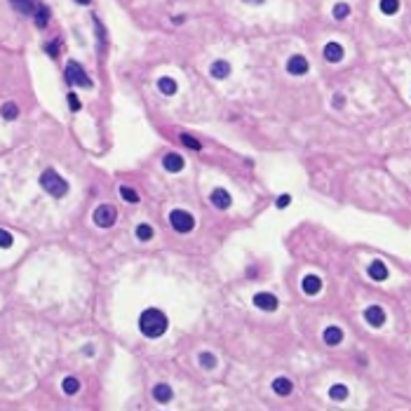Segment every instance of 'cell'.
<instances>
[{"instance_id":"obj_1","label":"cell","mask_w":411,"mask_h":411,"mask_svg":"<svg viewBox=\"0 0 411 411\" xmlns=\"http://www.w3.org/2000/svg\"><path fill=\"white\" fill-rule=\"evenodd\" d=\"M139 327L148 338H158L167 331V317H165V313H160L158 308H148L139 317Z\"/></svg>"},{"instance_id":"obj_2","label":"cell","mask_w":411,"mask_h":411,"mask_svg":"<svg viewBox=\"0 0 411 411\" xmlns=\"http://www.w3.org/2000/svg\"><path fill=\"white\" fill-rule=\"evenodd\" d=\"M40 186L47 190L52 198H63V195L68 193V183H66L54 169H45V172H42Z\"/></svg>"},{"instance_id":"obj_3","label":"cell","mask_w":411,"mask_h":411,"mask_svg":"<svg viewBox=\"0 0 411 411\" xmlns=\"http://www.w3.org/2000/svg\"><path fill=\"white\" fill-rule=\"evenodd\" d=\"M169 223H172V228L179 233H190L193 228H195V219L190 216L188 211L183 209H174L172 214H169Z\"/></svg>"},{"instance_id":"obj_4","label":"cell","mask_w":411,"mask_h":411,"mask_svg":"<svg viewBox=\"0 0 411 411\" xmlns=\"http://www.w3.org/2000/svg\"><path fill=\"white\" fill-rule=\"evenodd\" d=\"M66 80H68V85L92 87V80L87 78V73L80 68V63H78V61H68V66H66Z\"/></svg>"},{"instance_id":"obj_5","label":"cell","mask_w":411,"mask_h":411,"mask_svg":"<svg viewBox=\"0 0 411 411\" xmlns=\"http://www.w3.org/2000/svg\"><path fill=\"white\" fill-rule=\"evenodd\" d=\"M117 219V211L116 207H111V205H99L94 209V223L99 228H111Z\"/></svg>"},{"instance_id":"obj_6","label":"cell","mask_w":411,"mask_h":411,"mask_svg":"<svg viewBox=\"0 0 411 411\" xmlns=\"http://www.w3.org/2000/svg\"><path fill=\"white\" fill-rule=\"evenodd\" d=\"M254 306L265 310V313H273V310H277L280 301H277L273 294H256L254 296Z\"/></svg>"},{"instance_id":"obj_7","label":"cell","mask_w":411,"mask_h":411,"mask_svg":"<svg viewBox=\"0 0 411 411\" xmlns=\"http://www.w3.org/2000/svg\"><path fill=\"white\" fill-rule=\"evenodd\" d=\"M287 71H289L292 75L308 73V59H306V57H301V54H294V57L287 61Z\"/></svg>"},{"instance_id":"obj_8","label":"cell","mask_w":411,"mask_h":411,"mask_svg":"<svg viewBox=\"0 0 411 411\" xmlns=\"http://www.w3.org/2000/svg\"><path fill=\"white\" fill-rule=\"evenodd\" d=\"M364 320L369 322L371 327H381V324L385 322V313H383L381 306H369L364 310Z\"/></svg>"},{"instance_id":"obj_9","label":"cell","mask_w":411,"mask_h":411,"mask_svg":"<svg viewBox=\"0 0 411 411\" xmlns=\"http://www.w3.org/2000/svg\"><path fill=\"white\" fill-rule=\"evenodd\" d=\"M12 7L19 12V14H26V17H33L35 10L40 7L38 0H12Z\"/></svg>"},{"instance_id":"obj_10","label":"cell","mask_w":411,"mask_h":411,"mask_svg":"<svg viewBox=\"0 0 411 411\" xmlns=\"http://www.w3.org/2000/svg\"><path fill=\"white\" fill-rule=\"evenodd\" d=\"M231 195H228V190L223 188H216L214 193H211V205L216 207V209H228L231 207Z\"/></svg>"},{"instance_id":"obj_11","label":"cell","mask_w":411,"mask_h":411,"mask_svg":"<svg viewBox=\"0 0 411 411\" xmlns=\"http://www.w3.org/2000/svg\"><path fill=\"white\" fill-rule=\"evenodd\" d=\"M324 59L329 63H338L343 59V47L338 45V42H327L324 45Z\"/></svg>"},{"instance_id":"obj_12","label":"cell","mask_w":411,"mask_h":411,"mask_svg":"<svg viewBox=\"0 0 411 411\" xmlns=\"http://www.w3.org/2000/svg\"><path fill=\"white\" fill-rule=\"evenodd\" d=\"M162 165H165V169H167V172L176 174V172H181V169H183V158H181L179 153H167V155H165V160H162Z\"/></svg>"},{"instance_id":"obj_13","label":"cell","mask_w":411,"mask_h":411,"mask_svg":"<svg viewBox=\"0 0 411 411\" xmlns=\"http://www.w3.org/2000/svg\"><path fill=\"white\" fill-rule=\"evenodd\" d=\"M301 287H303V292H306L308 296H315V294H320V289H322V280H320L317 275H306Z\"/></svg>"},{"instance_id":"obj_14","label":"cell","mask_w":411,"mask_h":411,"mask_svg":"<svg viewBox=\"0 0 411 411\" xmlns=\"http://www.w3.org/2000/svg\"><path fill=\"white\" fill-rule=\"evenodd\" d=\"M209 73H211V78H216V80H223V78H228V75H231V63L223 61V59H219V61L211 63Z\"/></svg>"},{"instance_id":"obj_15","label":"cell","mask_w":411,"mask_h":411,"mask_svg":"<svg viewBox=\"0 0 411 411\" xmlns=\"http://www.w3.org/2000/svg\"><path fill=\"white\" fill-rule=\"evenodd\" d=\"M273 390H275V395H280V397H287L289 392L294 390V385H292V381H289V379L280 376V379H275V381H273Z\"/></svg>"},{"instance_id":"obj_16","label":"cell","mask_w":411,"mask_h":411,"mask_svg":"<svg viewBox=\"0 0 411 411\" xmlns=\"http://www.w3.org/2000/svg\"><path fill=\"white\" fill-rule=\"evenodd\" d=\"M369 277L376 280V282H383V280H388V268L381 264V261H374V264L369 265Z\"/></svg>"},{"instance_id":"obj_17","label":"cell","mask_w":411,"mask_h":411,"mask_svg":"<svg viewBox=\"0 0 411 411\" xmlns=\"http://www.w3.org/2000/svg\"><path fill=\"white\" fill-rule=\"evenodd\" d=\"M158 89L162 92L165 96H172L176 94V83H174V78H167V75H162L158 80Z\"/></svg>"},{"instance_id":"obj_18","label":"cell","mask_w":411,"mask_h":411,"mask_svg":"<svg viewBox=\"0 0 411 411\" xmlns=\"http://www.w3.org/2000/svg\"><path fill=\"white\" fill-rule=\"evenodd\" d=\"M343 341V331L338 327H327L324 329V343L327 346H338Z\"/></svg>"},{"instance_id":"obj_19","label":"cell","mask_w":411,"mask_h":411,"mask_svg":"<svg viewBox=\"0 0 411 411\" xmlns=\"http://www.w3.org/2000/svg\"><path fill=\"white\" fill-rule=\"evenodd\" d=\"M153 397L158 402H169L172 400V388H169L167 383H158V385L153 388Z\"/></svg>"},{"instance_id":"obj_20","label":"cell","mask_w":411,"mask_h":411,"mask_svg":"<svg viewBox=\"0 0 411 411\" xmlns=\"http://www.w3.org/2000/svg\"><path fill=\"white\" fill-rule=\"evenodd\" d=\"M33 19H35V26H38V29H45V26H47V21H50V10H47V7L40 2V7H38L35 14H33Z\"/></svg>"},{"instance_id":"obj_21","label":"cell","mask_w":411,"mask_h":411,"mask_svg":"<svg viewBox=\"0 0 411 411\" xmlns=\"http://www.w3.org/2000/svg\"><path fill=\"white\" fill-rule=\"evenodd\" d=\"M329 397L336 400V402H343L346 397H348V388L341 385V383H338V385H331V388H329Z\"/></svg>"},{"instance_id":"obj_22","label":"cell","mask_w":411,"mask_h":411,"mask_svg":"<svg viewBox=\"0 0 411 411\" xmlns=\"http://www.w3.org/2000/svg\"><path fill=\"white\" fill-rule=\"evenodd\" d=\"M0 116L5 117V120H14V117L19 116V108H17V104H2V108H0Z\"/></svg>"},{"instance_id":"obj_23","label":"cell","mask_w":411,"mask_h":411,"mask_svg":"<svg viewBox=\"0 0 411 411\" xmlns=\"http://www.w3.org/2000/svg\"><path fill=\"white\" fill-rule=\"evenodd\" d=\"M63 392L66 395H75V392L80 390V381L78 379H73V376H68V379H63Z\"/></svg>"},{"instance_id":"obj_24","label":"cell","mask_w":411,"mask_h":411,"mask_svg":"<svg viewBox=\"0 0 411 411\" xmlns=\"http://www.w3.org/2000/svg\"><path fill=\"white\" fill-rule=\"evenodd\" d=\"M400 10V0H381V12L383 14H395Z\"/></svg>"},{"instance_id":"obj_25","label":"cell","mask_w":411,"mask_h":411,"mask_svg":"<svg viewBox=\"0 0 411 411\" xmlns=\"http://www.w3.org/2000/svg\"><path fill=\"white\" fill-rule=\"evenodd\" d=\"M120 195H122L125 202H139V193L134 188H129V186H122V188H120Z\"/></svg>"},{"instance_id":"obj_26","label":"cell","mask_w":411,"mask_h":411,"mask_svg":"<svg viewBox=\"0 0 411 411\" xmlns=\"http://www.w3.org/2000/svg\"><path fill=\"white\" fill-rule=\"evenodd\" d=\"M137 237H139V240H144V242L150 240V237H153V228H150L148 223H141V226L137 228Z\"/></svg>"},{"instance_id":"obj_27","label":"cell","mask_w":411,"mask_h":411,"mask_svg":"<svg viewBox=\"0 0 411 411\" xmlns=\"http://www.w3.org/2000/svg\"><path fill=\"white\" fill-rule=\"evenodd\" d=\"M181 144H183V146H188L190 150H200V148H202L200 141H198V139H193L190 134H181Z\"/></svg>"},{"instance_id":"obj_28","label":"cell","mask_w":411,"mask_h":411,"mask_svg":"<svg viewBox=\"0 0 411 411\" xmlns=\"http://www.w3.org/2000/svg\"><path fill=\"white\" fill-rule=\"evenodd\" d=\"M200 364L205 369H214L216 367V357L211 352H200Z\"/></svg>"},{"instance_id":"obj_29","label":"cell","mask_w":411,"mask_h":411,"mask_svg":"<svg viewBox=\"0 0 411 411\" xmlns=\"http://www.w3.org/2000/svg\"><path fill=\"white\" fill-rule=\"evenodd\" d=\"M350 14V5H346V2H338L336 7H334V17L336 19H346Z\"/></svg>"},{"instance_id":"obj_30","label":"cell","mask_w":411,"mask_h":411,"mask_svg":"<svg viewBox=\"0 0 411 411\" xmlns=\"http://www.w3.org/2000/svg\"><path fill=\"white\" fill-rule=\"evenodd\" d=\"M0 247H2V249L12 247V235L7 231H2V228H0Z\"/></svg>"},{"instance_id":"obj_31","label":"cell","mask_w":411,"mask_h":411,"mask_svg":"<svg viewBox=\"0 0 411 411\" xmlns=\"http://www.w3.org/2000/svg\"><path fill=\"white\" fill-rule=\"evenodd\" d=\"M68 106H71V111H80V101H78V96L73 92L68 94Z\"/></svg>"},{"instance_id":"obj_32","label":"cell","mask_w":411,"mask_h":411,"mask_svg":"<svg viewBox=\"0 0 411 411\" xmlns=\"http://www.w3.org/2000/svg\"><path fill=\"white\" fill-rule=\"evenodd\" d=\"M57 47H59V40H54L52 45H47V52L52 54V57H57Z\"/></svg>"},{"instance_id":"obj_33","label":"cell","mask_w":411,"mask_h":411,"mask_svg":"<svg viewBox=\"0 0 411 411\" xmlns=\"http://www.w3.org/2000/svg\"><path fill=\"white\" fill-rule=\"evenodd\" d=\"M287 205H289V195H282V198L277 200V207L282 209V207H287Z\"/></svg>"},{"instance_id":"obj_34","label":"cell","mask_w":411,"mask_h":411,"mask_svg":"<svg viewBox=\"0 0 411 411\" xmlns=\"http://www.w3.org/2000/svg\"><path fill=\"white\" fill-rule=\"evenodd\" d=\"M334 106H343V96H341V94L334 99Z\"/></svg>"},{"instance_id":"obj_35","label":"cell","mask_w":411,"mask_h":411,"mask_svg":"<svg viewBox=\"0 0 411 411\" xmlns=\"http://www.w3.org/2000/svg\"><path fill=\"white\" fill-rule=\"evenodd\" d=\"M75 2H80V5H87V2H89V0H75Z\"/></svg>"},{"instance_id":"obj_36","label":"cell","mask_w":411,"mask_h":411,"mask_svg":"<svg viewBox=\"0 0 411 411\" xmlns=\"http://www.w3.org/2000/svg\"><path fill=\"white\" fill-rule=\"evenodd\" d=\"M261 2H264V0H254V5H261Z\"/></svg>"}]
</instances>
